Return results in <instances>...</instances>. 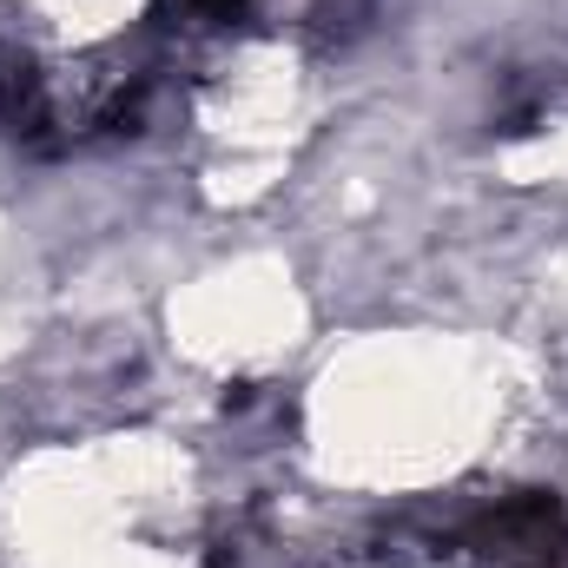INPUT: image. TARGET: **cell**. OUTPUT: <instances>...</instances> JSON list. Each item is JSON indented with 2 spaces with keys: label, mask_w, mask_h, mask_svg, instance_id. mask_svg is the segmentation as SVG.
Listing matches in <instances>:
<instances>
[{
  "label": "cell",
  "mask_w": 568,
  "mask_h": 568,
  "mask_svg": "<svg viewBox=\"0 0 568 568\" xmlns=\"http://www.w3.org/2000/svg\"><path fill=\"white\" fill-rule=\"evenodd\" d=\"M179 13H192V20H232L245 0H172Z\"/></svg>",
  "instance_id": "cell-1"
}]
</instances>
